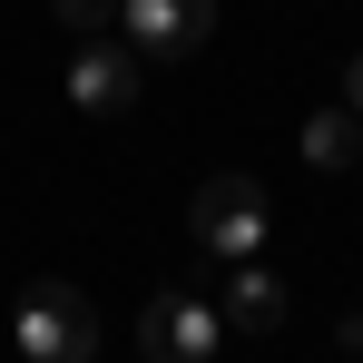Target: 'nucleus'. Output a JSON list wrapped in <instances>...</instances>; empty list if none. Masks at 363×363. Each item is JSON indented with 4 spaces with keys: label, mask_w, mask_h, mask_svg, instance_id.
<instances>
[{
    "label": "nucleus",
    "mask_w": 363,
    "mask_h": 363,
    "mask_svg": "<svg viewBox=\"0 0 363 363\" xmlns=\"http://www.w3.org/2000/svg\"><path fill=\"white\" fill-rule=\"evenodd\" d=\"M216 314H226V324H245V334H275V324H285V275H265V265L245 255V265H236V285H226V304H216Z\"/></svg>",
    "instance_id": "6"
},
{
    "label": "nucleus",
    "mask_w": 363,
    "mask_h": 363,
    "mask_svg": "<svg viewBox=\"0 0 363 363\" xmlns=\"http://www.w3.org/2000/svg\"><path fill=\"white\" fill-rule=\"evenodd\" d=\"M334 344H344V354H363V314H344V324H334Z\"/></svg>",
    "instance_id": "10"
},
{
    "label": "nucleus",
    "mask_w": 363,
    "mask_h": 363,
    "mask_svg": "<svg viewBox=\"0 0 363 363\" xmlns=\"http://www.w3.org/2000/svg\"><path fill=\"white\" fill-rule=\"evenodd\" d=\"M186 236L206 245V255H255L265 245V186L245 177V167H226V177H206L196 196H186Z\"/></svg>",
    "instance_id": "2"
},
{
    "label": "nucleus",
    "mask_w": 363,
    "mask_h": 363,
    "mask_svg": "<svg viewBox=\"0 0 363 363\" xmlns=\"http://www.w3.org/2000/svg\"><path fill=\"white\" fill-rule=\"evenodd\" d=\"M138 89H147V60H138L128 40H79V60H69V99H79L89 118L138 108Z\"/></svg>",
    "instance_id": "5"
},
{
    "label": "nucleus",
    "mask_w": 363,
    "mask_h": 363,
    "mask_svg": "<svg viewBox=\"0 0 363 363\" xmlns=\"http://www.w3.org/2000/svg\"><path fill=\"white\" fill-rule=\"evenodd\" d=\"M216 344H226V314L196 295H157L138 314V354L147 363H216Z\"/></svg>",
    "instance_id": "3"
},
{
    "label": "nucleus",
    "mask_w": 363,
    "mask_h": 363,
    "mask_svg": "<svg viewBox=\"0 0 363 363\" xmlns=\"http://www.w3.org/2000/svg\"><path fill=\"white\" fill-rule=\"evenodd\" d=\"M304 157H314V167H354L363 157V118L354 108H314V118H304Z\"/></svg>",
    "instance_id": "7"
},
{
    "label": "nucleus",
    "mask_w": 363,
    "mask_h": 363,
    "mask_svg": "<svg viewBox=\"0 0 363 363\" xmlns=\"http://www.w3.org/2000/svg\"><path fill=\"white\" fill-rule=\"evenodd\" d=\"M118 30H128V50L157 69V60H186V50H206V30H216V0H118Z\"/></svg>",
    "instance_id": "4"
},
{
    "label": "nucleus",
    "mask_w": 363,
    "mask_h": 363,
    "mask_svg": "<svg viewBox=\"0 0 363 363\" xmlns=\"http://www.w3.org/2000/svg\"><path fill=\"white\" fill-rule=\"evenodd\" d=\"M344 108L363 118V50H354V69H344Z\"/></svg>",
    "instance_id": "9"
},
{
    "label": "nucleus",
    "mask_w": 363,
    "mask_h": 363,
    "mask_svg": "<svg viewBox=\"0 0 363 363\" xmlns=\"http://www.w3.org/2000/svg\"><path fill=\"white\" fill-rule=\"evenodd\" d=\"M10 344H20V363H99V304L69 275H40L10 304Z\"/></svg>",
    "instance_id": "1"
},
{
    "label": "nucleus",
    "mask_w": 363,
    "mask_h": 363,
    "mask_svg": "<svg viewBox=\"0 0 363 363\" xmlns=\"http://www.w3.org/2000/svg\"><path fill=\"white\" fill-rule=\"evenodd\" d=\"M60 10V30H79V40H108L118 30V0H50Z\"/></svg>",
    "instance_id": "8"
}]
</instances>
